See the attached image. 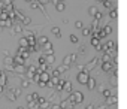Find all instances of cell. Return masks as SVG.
I'll list each match as a JSON object with an SVG mask.
<instances>
[{"label": "cell", "instance_id": "obj_11", "mask_svg": "<svg viewBox=\"0 0 127 109\" xmlns=\"http://www.w3.org/2000/svg\"><path fill=\"white\" fill-rule=\"evenodd\" d=\"M28 108H30V109H39L41 106L38 105V102H30V103H28Z\"/></svg>", "mask_w": 127, "mask_h": 109}, {"label": "cell", "instance_id": "obj_23", "mask_svg": "<svg viewBox=\"0 0 127 109\" xmlns=\"http://www.w3.org/2000/svg\"><path fill=\"white\" fill-rule=\"evenodd\" d=\"M42 64H45V57H41L39 58V66H42Z\"/></svg>", "mask_w": 127, "mask_h": 109}, {"label": "cell", "instance_id": "obj_27", "mask_svg": "<svg viewBox=\"0 0 127 109\" xmlns=\"http://www.w3.org/2000/svg\"><path fill=\"white\" fill-rule=\"evenodd\" d=\"M57 2H63V3H64V2H66V0H57Z\"/></svg>", "mask_w": 127, "mask_h": 109}, {"label": "cell", "instance_id": "obj_18", "mask_svg": "<svg viewBox=\"0 0 127 109\" xmlns=\"http://www.w3.org/2000/svg\"><path fill=\"white\" fill-rule=\"evenodd\" d=\"M109 16L112 18V20H114V18H117V11H115V9H112V11L109 12Z\"/></svg>", "mask_w": 127, "mask_h": 109}, {"label": "cell", "instance_id": "obj_6", "mask_svg": "<svg viewBox=\"0 0 127 109\" xmlns=\"http://www.w3.org/2000/svg\"><path fill=\"white\" fill-rule=\"evenodd\" d=\"M85 85H88V88L90 90H94L96 88V81L93 79V78H88V81H87V84Z\"/></svg>", "mask_w": 127, "mask_h": 109}, {"label": "cell", "instance_id": "obj_13", "mask_svg": "<svg viewBox=\"0 0 127 109\" xmlns=\"http://www.w3.org/2000/svg\"><path fill=\"white\" fill-rule=\"evenodd\" d=\"M20 45H21V46H24V48H26V46H28V42H27V39H26V38H23V39L20 41Z\"/></svg>", "mask_w": 127, "mask_h": 109}, {"label": "cell", "instance_id": "obj_22", "mask_svg": "<svg viewBox=\"0 0 127 109\" xmlns=\"http://www.w3.org/2000/svg\"><path fill=\"white\" fill-rule=\"evenodd\" d=\"M90 33H91V28H84V34L85 36H88Z\"/></svg>", "mask_w": 127, "mask_h": 109}, {"label": "cell", "instance_id": "obj_7", "mask_svg": "<svg viewBox=\"0 0 127 109\" xmlns=\"http://www.w3.org/2000/svg\"><path fill=\"white\" fill-rule=\"evenodd\" d=\"M117 103V97L115 96H109V97H106V105H115Z\"/></svg>", "mask_w": 127, "mask_h": 109}, {"label": "cell", "instance_id": "obj_20", "mask_svg": "<svg viewBox=\"0 0 127 109\" xmlns=\"http://www.w3.org/2000/svg\"><path fill=\"white\" fill-rule=\"evenodd\" d=\"M70 41L73 42V43H76V42H78V38H76L75 34H72V36H70Z\"/></svg>", "mask_w": 127, "mask_h": 109}, {"label": "cell", "instance_id": "obj_17", "mask_svg": "<svg viewBox=\"0 0 127 109\" xmlns=\"http://www.w3.org/2000/svg\"><path fill=\"white\" fill-rule=\"evenodd\" d=\"M103 5H105L108 9H111V8H112V3L109 2V0H105V2H103Z\"/></svg>", "mask_w": 127, "mask_h": 109}, {"label": "cell", "instance_id": "obj_3", "mask_svg": "<svg viewBox=\"0 0 127 109\" xmlns=\"http://www.w3.org/2000/svg\"><path fill=\"white\" fill-rule=\"evenodd\" d=\"M76 58V54H70V55H67V57H64V60H63V66H69L72 61H73Z\"/></svg>", "mask_w": 127, "mask_h": 109}, {"label": "cell", "instance_id": "obj_28", "mask_svg": "<svg viewBox=\"0 0 127 109\" xmlns=\"http://www.w3.org/2000/svg\"><path fill=\"white\" fill-rule=\"evenodd\" d=\"M99 2H100V3H103V2H105V0H99Z\"/></svg>", "mask_w": 127, "mask_h": 109}, {"label": "cell", "instance_id": "obj_14", "mask_svg": "<svg viewBox=\"0 0 127 109\" xmlns=\"http://www.w3.org/2000/svg\"><path fill=\"white\" fill-rule=\"evenodd\" d=\"M21 30H23V28H21V26H18V24H15V26H14V31H15V33H21Z\"/></svg>", "mask_w": 127, "mask_h": 109}, {"label": "cell", "instance_id": "obj_21", "mask_svg": "<svg viewBox=\"0 0 127 109\" xmlns=\"http://www.w3.org/2000/svg\"><path fill=\"white\" fill-rule=\"evenodd\" d=\"M75 27H76V28H82V23H81V21H76V23H75Z\"/></svg>", "mask_w": 127, "mask_h": 109}, {"label": "cell", "instance_id": "obj_19", "mask_svg": "<svg viewBox=\"0 0 127 109\" xmlns=\"http://www.w3.org/2000/svg\"><path fill=\"white\" fill-rule=\"evenodd\" d=\"M102 93H103L105 97H109V96H111V91H109V90H102Z\"/></svg>", "mask_w": 127, "mask_h": 109}, {"label": "cell", "instance_id": "obj_9", "mask_svg": "<svg viewBox=\"0 0 127 109\" xmlns=\"http://www.w3.org/2000/svg\"><path fill=\"white\" fill-rule=\"evenodd\" d=\"M102 31H103L105 36H106V34H111V33H112V28H111V26H105V27L102 28Z\"/></svg>", "mask_w": 127, "mask_h": 109}, {"label": "cell", "instance_id": "obj_26", "mask_svg": "<svg viewBox=\"0 0 127 109\" xmlns=\"http://www.w3.org/2000/svg\"><path fill=\"white\" fill-rule=\"evenodd\" d=\"M3 91V87H0V93H2Z\"/></svg>", "mask_w": 127, "mask_h": 109}, {"label": "cell", "instance_id": "obj_12", "mask_svg": "<svg viewBox=\"0 0 127 109\" xmlns=\"http://www.w3.org/2000/svg\"><path fill=\"white\" fill-rule=\"evenodd\" d=\"M97 11H99V9H97V8H94V6H91V8H90V9H88V12H90V15H91V16H94Z\"/></svg>", "mask_w": 127, "mask_h": 109}, {"label": "cell", "instance_id": "obj_30", "mask_svg": "<svg viewBox=\"0 0 127 109\" xmlns=\"http://www.w3.org/2000/svg\"><path fill=\"white\" fill-rule=\"evenodd\" d=\"M16 109H23V108H16Z\"/></svg>", "mask_w": 127, "mask_h": 109}, {"label": "cell", "instance_id": "obj_4", "mask_svg": "<svg viewBox=\"0 0 127 109\" xmlns=\"http://www.w3.org/2000/svg\"><path fill=\"white\" fill-rule=\"evenodd\" d=\"M102 70H103V72L112 70V63H111V61H103V63H102Z\"/></svg>", "mask_w": 127, "mask_h": 109}, {"label": "cell", "instance_id": "obj_25", "mask_svg": "<svg viewBox=\"0 0 127 109\" xmlns=\"http://www.w3.org/2000/svg\"><path fill=\"white\" fill-rule=\"evenodd\" d=\"M87 109H94V106H93V105H88V106H87Z\"/></svg>", "mask_w": 127, "mask_h": 109}, {"label": "cell", "instance_id": "obj_8", "mask_svg": "<svg viewBox=\"0 0 127 109\" xmlns=\"http://www.w3.org/2000/svg\"><path fill=\"white\" fill-rule=\"evenodd\" d=\"M63 90H66V91H72V84H70L69 81H67V82L64 81V82H63Z\"/></svg>", "mask_w": 127, "mask_h": 109}, {"label": "cell", "instance_id": "obj_5", "mask_svg": "<svg viewBox=\"0 0 127 109\" xmlns=\"http://www.w3.org/2000/svg\"><path fill=\"white\" fill-rule=\"evenodd\" d=\"M91 45H93V46H96L97 49H100V46H102V43H100V39L94 36V38L91 39Z\"/></svg>", "mask_w": 127, "mask_h": 109}, {"label": "cell", "instance_id": "obj_24", "mask_svg": "<svg viewBox=\"0 0 127 109\" xmlns=\"http://www.w3.org/2000/svg\"><path fill=\"white\" fill-rule=\"evenodd\" d=\"M28 85H30V82H28V81H24V82H23V87H24V88H26V87H28Z\"/></svg>", "mask_w": 127, "mask_h": 109}, {"label": "cell", "instance_id": "obj_10", "mask_svg": "<svg viewBox=\"0 0 127 109\" xmlns=\"http://www.w3.org/2000/svg\"><path fill=\"white\" fill-rule=\"evenodd\" d=\"M56 8H57L58 11H64V9H66V5H64L63 2H57V3H56Z\"/></svg>", "mask_w": 127, "mask_h": 109}, {"label": "cell", "instance_id": "obj_1", "mask_svg": "<svg viewBox=\"0 0 127 109\" xmlns=\"http://www.w3.org/2000/svg\"><path fill=\"white\" fill-rule=\"evenodd\" d=\"M70 102L73 103V105L82 103V102H84V94H82V93H79V91H76V93H72V96H70Z\"/></svg>", "mask_w": 127, "mask_h": 109}, {"label": "cell", "instance_id": "obj_16", "mask_svg": "<svg viewBox=\"0 0 127 109\" xmlns=\"http://www.w3.org/2000/svg\"><path fill=\"white\" fill-rule=\"evenodd\" d=\"M52 33L56 34V36H60V28L58 27H52Z\"/></svg>", "mask_w": 127, "mask_h": 109}, {"label": "cell", "instance_id": "obj_15", "mask_svg": "<svg viewBox=\"0 0 127 109\" xmlns=\"http://www.w3.org/2000/svg\"><path fill=\"white\" fill-rule=\"evenodd\" d=\"M46 42H48V39L45 38V36H42V38H39V43H41V45H45Z\"/></svg>", "mask_w": 127, "mask_h": 109}, {"label": "cell", "instance_id": "obj_29", "mask_svg": "<svg viewBox=\"0 0 127 109\" xmlns=\"http://www.w3.org/2000/svg\"><path fill=\"white\" fill-rule=\"evenodd\" d=\"M2 6H3V5H2V2H0V8H2Z\"/></svg>", "mask_w": 127, "mask_h": 109}, {"label": "cell", "instance_id": "obj_2", "mask_svg": "<svg viewBox=\"0 0 127 109\" xmlns=\"http://www.w3.org/2000/svg\"><path fill=\"white\" fill-rule=\"evenodd\" d=\"M88 78H90V75H88V70H87V69H84L82 72H79V73H78V81H79V84H87Z\"/></svg>", "mask_w": 127, "mask_h": 109}]
</instances>
